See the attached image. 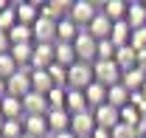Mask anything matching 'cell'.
<instances>
[{
	"mask_svg": "<svg viewBox=\"0 0 146 138\" xmlns=\"http://www.w3.org/2000/svg\"><path fill=\"white\" fill-rule=\"evenodd\" d=\"M17 70H20V65H17V59L11 56V51H9V54H0V79L9 82Z\"/></svg>",
	"mask_w": 146,
	"mask_h": 138,
	"instance_id": "cell-26",
	"label": "cell"
},
{
	"mask_svg": "<svg viewBox=\"0 0 146 138\" xmlns=\"http://www.w3.org/2000/svg\"><path fill=\"white\" fill-rule=\"evenodd\" d=\"M54 87H56V85H54V79H51V73H48V70H31V90L42 93V96H48Z\"/></svg>",
	"mask_w": 146,
	"mask_h": 138,
	"instance_id": "cell-19",
	"label": "cell"
},
{
	"mask_svg": "<svg viewBox=\"0 0 146 138\" xmlns=\"http://www.w3.org/2000/svg\"><path fill=\"white\" fill-rule=\"evenodd\" d=\"M115 65L121 68V73L135 70V68H138V51H135L132 45H121V48L115 51Z\"/></svg>",
	"mask_w": 146,
	"mask_h": 138,
	"instance_id": "cell-14",
	"label": "cell"
},
{
	"mask_svg": "<svg viewBox=\"0 0 146 138\" xmlns=\"http://www.w3.org/2000/svg\"><path fill=\"white\" fill-rule=\"evenodd\" d=\"M73 48H76V56H79V62H96L98 59V40L87 31V28H82V34L76 37V42H73Z\"/></svg>",
	"mask_w": 146,
	"mask_h": 138,
	"instance_id": "cell-3",
	"label": "cell"
},
{
	"mask_svg": "<svg viewBox=\"0 0 146 138\" xmlns=\"http://www.w3.org/2000/svg\"><path fill=\"white\" fill-rule=\"evenodd\" d=\"M79 34H82V28H79L70 17H65V20L56 23V42H76Z\"/></svg>",
	"mask_w": 146,
	"mask_h": 138,
	"instance_id": "cell-17",
	"label": "cell"
},
{
	"mask_svg": "<svg viewBox=\"0 0 146 138\" xmlns=\"http://www.w3.org/2000/svg\"><path fill=\"white\" fill-rule=\"evenodd\" d=\"M6 93H9V87H6V79H0V99H3Z\"/></svg>",
	"mask_w": 146,
	"mask_h": 138,
	"instance_id": "cell-35",
	"label": "cell"
},
{
	"mask_svg": "<svg viewBox=\"0 0 146 138\" xmlns=\"http://www.w3.org/2000/svg\"><path fill=\"white\" fill-rule=\"evenodd\" d=\"M101 11L107 14L112 23H121V20H127V11H129V3H121V0H110L101 6Z\"/></svg>",
	"mask_w": 146,
	"mask_h": 138,
	"instance_id": "cell-24",
	"label": "cell"
},
{
	"mask_svg": "<svg viewBox=\"0 0 146 138\" xmlns=\"http://www.w3.org/2000/svg\"><path fill=\"white\" fill-rule=\"evenodd\" d=\"M14 9H17V23L31 25V28H34L36 20L42 17V6L39 3H31V0H20V3H14Z\"/></svg>",
	"mask_w": 146,
	"mask_h": 138,
	"instance_id": "cell-8",
	"label": "cell"
},
{
	"mask_svg": "<svg viewBox=\"0 0 146 138\" xmlns=\"http://www.w3.org/2000/svg\"><path fill=\"white\" fill-rule=\"evenodd\" d=\"M84 96H87V104H90V110H98L101 104H107V87L98 85V82H93V85L84 90Z\"/></svg>",
	"mask_w": 146,
	"mask_h": 138,
	"instance_id": "cell-23",
	"label": "cell"
},
{
	"mask_svg": "<svg viewBox=\"0 0 146 138\" xmlns=\"http://www.w3.org/2000/svg\"><path fill=\"white\" fill-rule=\"evenodd\" d=\"M56 65H62V68H70L79 62V56H76V48H73V42H56Z\"/></svg>",
	"mask_w": 146,
	"mask_h": 138,
	"instance_id": "cell-18",
	"label": "cell"
},
{
	"mask_svg": "<svg viewBox=\"0 0 146 138\" xmlns=\"http://www.w3.org/2000/svg\"><path fill=\"white\" fill-rule=\"evenodd\" d=\"M9 51H11V37H9V31H0V54Z\"/></svg>",
	"mask_w": 146,
	"mask_h": 138,
	"instance_id": "cell-33",
	"label": "cell"
},
{
	"mask_svg": "<svg viewBox=\"0 0 146 138\" xmlns=\"http://www.w3.org/2000/svg\"><path fill=\"white\" fill-rule=\"evenodd\" d=\"M115 45H112V40H101L98 42V59H115Z\"/></svg>",
	"mask_w": 146,
	"mask_h": 138,
	"instance_id": "cell-31",
	"label": "cell"
},
{
	"mask_svg": "<svg viewBox=\"0 0 146 138\" xmlns=\"http://www.w3.org/2000/svg\"><path fill=\"white\" fill-rule=\"evenodd\" d=\"M48 138H51V135H48Z\"/></svg>",
	"mask_w": 146,
	"mask_h": 138,
	"instance_id": "cell-40",
	"label": "cell"
},
{
	"mask_svg": "<svg viewBox=\"0 0 146 138\" xmlns=\"http://www.w3.org/2000/svg\"><path fill=\"white\" fill-rule=\"evenodd\" d=\"M93 138H112V130H104V127H96Z\"/></svg>",
	"mask_w": 146,
	"mask_h": 138,
	"instance_id": "cell-34",
	"label": "cell"
},
{
	"mask_svg": "<svg viewBox=\"0 0 146 138\" xmlns=\"http://www.w3.org/2000/svg\"><path fill=\"white\" fill-rule=\"evenodd\" d=\"M20 138H31V135H20Z\"/></svg>",
	"mask_w": 146,
	"mask_h": 138,
	"instance_id": "cell-39",
	"label": "cell"
},
{
	"mask_svg": "<svg viewBox=\"0 0 146 138\" xmlns=\"http://www.w3.org/2000/svg\"><path fill=\"white\" fill-rule=\"evenodd\" d=\"M23 110H25V116H48V113H51L48 96H42V93L31 90V93L23 99Z\"/></svg>",
	"mask_w": 146,
	"mask_h": 138,
	"instance_id": "cell-6",
	"label": "cell"
},
{
	"mask_svg": "<svg viewBox=\"0 0 146 138\" xmlns=\"http://www.w3.org/2000/svg\"><path fill=\"white\" fill-rule=\"evenodd\" d=\"M96 82V73H93L90 62H76L68 68V87L70 90H87Z\"/></svg>",
	"mask_w": 146,
	"mask_h": 138,
	"instance_id": "cell-2",
	"label": "cell"
},
{
	"mask_svg": "<svg viewBox=\"0 0 146 138\" xmlns=\"http://www.w3.org/2000/svg\"><path fill=\"white\" fill-rule=\"evenodd\" d=\"M65 102H68V87H54V90L48 93L51 110H65Z\"/></svg>",
	"mask_w": 146,
	"mask_h": 138,
	"instance_id": "cell-28",
	"label": "cell"
},
{
	"mask_svg": "<svg viewBox=\"0 0 146 138\" xmlns=\"http://www.w3.org/2000/svg\"><path fill=\"white\" fill-rule=\"evenodd\" d=\"M129 102H132V93H129L124 85H115V87H110V90H107V104H112V107L124 110Z\"/></svg>",
	"mask_w": 146,
	"mask_h": 138,
	"instance_id": "cell-22",
	"label": "cell"
},
{
	"mask_svg": "<svg viewBox=\"0 0 146 138\" xmlns=\"http://www.w3.org/2000/svg\"><path fill=\"white\" fill-rule=\"evenodd\" d=\"M93 116H96V124L104 127V130H115L121 124V110L112 107V104H101L98 110H93Z\"/></svg>",
	"mask_w": 146,
	"mask_h": 138,
	"instance_id": "cell-9",
	"label": "cell"
},
{
	"mask_svg": "<svg viewBox=\"0 0 146 138\" xmlns=\"http://www.w3.org/2000/svg\"><path fill=\"white\" fill-rule=\"evenodd\" d=\"M51 138H76L73 133H59V135H51Z\"/></svg>",
	"mask_w": 146,
	"mask_h": 138,
	"instance_id": "cell-36",
	"label": "cell"
},
{
	"mask_svg": "<svg viewBox=\"0 0 146 138\" xmlns=\"http://www.w3.org/2000/svg\"><path fill=\"white\" fill-rule=\"evenodd\" d=\"M141 93H143V96H146V85H143V90H141Z\"/></svg>",
	"mask_w": 146,
	"mask_h": 138,
	"instance_id": "cell-38",
	"label": "cell"
},
{
	"mask_svg": "<svg viewBox=\"0 0 146 138\" xmlns=\"http://www.w3.org/2000/svg\"><path fill=\"white\" fill-rule=\"evenodd\" d=\"M96 14H98V6L96 3H90V0H76V3H70V14L68 17L79 28H87L93 20H96Z\"/></svg>",
	"mask_w": 146,
	"mask_h": 138,
	"instance_id": "cell-4",
	"label": "cell"
},
{
	"mask_svg": "<svg viewBox=\"0 0 146 138\" xmlns=\"http://www.w3.org/2000/svg\"><path fill=\"white\" fill-rule=\"evenodd\" d=\"M93 73H96V82L98 85H104L110 90V87L121 85V68L115 65V59H96L93 62Z\"/></svg>",
	"mask_w": 146,
	"mask_h": 138,
	"instance_id": "cell-1",
	"label": "cell"
},
{
	"mask_svg": "<svg viewBox=\"0 0 146 138\" xmlns=\"http://www.w3.org/2000/svg\"><path fill=\"white\" fill-rule=\"evenodd\" d=\"M14 25H17V9L11 3L6 11H0V31H11Z\"/></svg>",
	"mask_w": 146,
	"mask_h": 138,
	"instance_id": "cell-29",
	"label": "cell"
},
{
	"mask_svg": "<svg viewBox=\"0 0 146 138\" xmlns=\"http://www.w3.org/2000/svg\"><path fill=\"white\" fill-rule=\"evenodd\" d=\"M65 110L76 116V113H87L90 110V104H87V96H84V90H70L68 87V102H65Z\"/></svg>",
	"mask_w": 146,
	"mask_h": 138,
	"instance_id": "cell-16",
	"label": "cell"
},
{
	"mask_svg": "<svg viewBox=\"0 0 146 138\" xmlns=\"http://www.w3.org/2000/svg\"><path fill=\"white\" fill-rule=\"evenodd\" d=\"M6 87H9V93H6V96L25 99V96L31 93V73H28V70H17V73L6 82Z\"/></svg>",
	"mask_w": 146,
	"mask_h": 138,
	"instance_id": "cell-7",
	"label": "cell"
},
{
	"mask_svg": "<svg viewBox=\"0 0 146 138\" xmlns=\"http://www.w3.org/2000/svg\"><path fill=\"white\" fill-rule=\"evenodd\" d=\"M129 45H132L135 51H146V28H138V31H132V40H129Z\"/></svg>",
	"mask_w": 146,
	"mask_h": 138,
	"instance_id": "cell-32",
	"label": "cell"
},
{
	"mask_svg": "<svg viewBox=\"0 0 146 138\" xmlns=\"http://www.w3.org/2000/svg\"><path fill=\"white\" fill-rule=\"evenodd\" d=\"M96 116H93V110H87V113H76L70 119V133L76 138H93V133H96Z\"/></svg>",
	"mask_w": 146,
	"mask_h": 138,
	"instance_id": "cell-5",
	"label": "cell"
},
{
	"mask_svg": "<svg viewBox=\"0 0 146 138\" xmlns=\"http://www.w3.org/2000/svg\"><path fill=\"white\" fill-rule=\"evenodd\" d=\"M48 73H51V79H54L56 87H68V68H62V65H51L48 68Z\"/></svg>",
	"mask_w": 146,
	"mask_h": 138,
	"instance_id": "cell-30",
	"label": "cell"
},
{
	"mask_svg": "<svg viewBox=\"0 0 146 138\" xmlns=\"http://www.w3.org/2000/svg\"><path fill=\"white\" fill-rule=\"evenodd\" d=\"M70 113L68 110H51L48 113V127H51V135H59V133H70Z\"/></svg>",
	"mask_w": 146,
	"mask_h": 138,
	"instance_id": "cell-13",
	"label": "cell"
},
{
	"mask_svg": "<svg viewBox=\"0 0 146 138\" xmlns=\"http://www.w3.org/2000/svg\"><path fill=\"white\" fill-rule=\"evenodd\" d=\"M112 25H115V23H112L104 11H98V14H96V20L87 25V31H90V34L101 42V40H110V37H112Z\"/></svg>",
	"mask_w": 146,
	"mask_h": 138,
	"instance_id": "cell-12",
	"label": "cell"
},
{
	"mask_svg": "<svg viewBox=\"0 0 146 138\" xmlns=\"http://www.w3.org/2000/svg\"><path fill=\"white\" fill-rule=\"evenodd\" d=\"M0 113H3V119H25L23 99H17V96H3L0 99Z\"/></svg>",
	"mask_w": 146,
	"mask_h": 138,
	"instance_id": "cell-15",
	"label": "cell"
},
{
	"mask_svg": "<svg viewBox=\"0 0 146 138\" xmlns=\"http://www.w3.org/2000/svg\"><path fill=\"white\" fill-rule=\"evenodd\" d=\"M34 42H56V20L39 17L34 23Z\"/></svg>",
	"mask_w": 146,
	"mask_h": 138,
	"instance_id": "cell-11",
	"label": "cell"
},
{
	"mask_svg": "<svg viewBox=\"0 0 146 138\" xmlns=\"http://www.w3.org/2000/svg\"><path fill=\"white\" fill-rule=\"evenodd\" d=\"M20 135H25L23 119H6V124H3V133H0V138H20Z\"/></svg>",
	"mask_w": 146,
	"mask_h": 138,
	"instance_id": "cell-27",
	"label": "cell"
},
{
	"mask_svg": "<svg viewBox=\"0 0 146 138\" xmlns=\"http://www.w3.org/2000/svg\"><path fill=\"white\" fill-rule=\"evenodd\" d=\"M9 37H11V45H23V42H34V28L31 25H23V23H17L11 31H9Z\"/></svg>",
	"mask_w": 146,
	"mask_h": 138,
	"instance_id": "cell-25",
	"label": "cell"
},
{
	"mask_svg": "<svg viewBox=\"0 0 146 138\" xmlns=\"http://www.w3.org/2000/svg\"><path fill=\"white\" fill-rule=\"evenodd\" d=\"M23 127H25V135H31V138H48L51 135L48 116H25L23 119Z\"/></svg>",
	"mask_w": 146,
	"mask_h": 138,
	"instance_id": "cell-10",
	"label": "cell"
},
{
	"mask_svg": "<svg viewBox=\"0 0 146 138\" xmlns=\"http://www.w3.org/2000/svg\"><path fill=\"white\" fill-rule=\"evenodd\" d=\"M121 85L127 87L129 93H141V90H143V85H146V73H143L141 68L127 70V73L121 76Z\"/></svg>",
	"mask_w": 146,
	"mask_h": 138,
	"instance_id": "cell-21",
	"label": "cell"
},
{
	"mask_svg": "<svg viewBox=\"0 0 146 138\" xmlns=\"http://www.w3.org/2000/svg\"><path fill=\"white\" fill-rule=\"evenodd\" d=\"M127 23H129V28H132V31L146 28V3H129Z\"/></svg>",
	"mask_w": 146,
	"mask_h": 138,
	"instance_id": "cell-20",
	"label": "cell"
},
{
	"mask_svg": "<svg viewBox=\"0 0 146 138\" xmlns=\"http://www.w3.org/2000/svg\"><path fill=\"white\" fill-rule=\"evenodd\" d=\"M3 124H6V119H3V113H0V133H3Z\"/></svg>",
	"mask_w": 146,
	"mask_h": 138,
	"instance_id": "cell-37",
	"label": "cell"
}]
</instances>
